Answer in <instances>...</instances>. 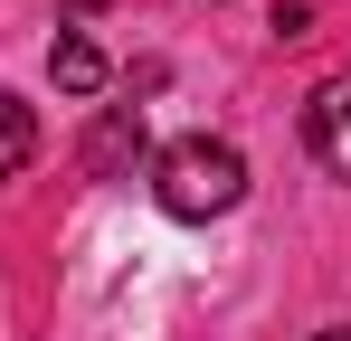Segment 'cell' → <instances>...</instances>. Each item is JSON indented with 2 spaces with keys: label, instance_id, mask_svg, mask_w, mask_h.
I'll return each mask as SVG.
<instances>
[{
  "label": "cell",
  "instance_id": "cell-1",
  "mask_svg": "<svg viewBox=\"0 0 351 341\" xmlns=\"http://www.w3.org/2000/svg\"><path fill=\"white\" fill-rule=\"evenodd\" d=\"M152 199L171 218H228L247 199V152L237 142H209V133H180L171 152L152 162Z\"/></svg>",
  "mask_w": 351,
  "mask_h": 341
},
{
  "label": "cell",
  "instance_id": "cell-2",
  "mask_svg": "<svg viewBox=\"0 0 351 341\" xmlns=\"http://www.w3.org/2000/svg\"><path fill=\"white\" fill-rule=\"evenodd\" d=\"M143 105H105L95 123H86V142H76V162H86V180H133V162H143Z\"/></svg>",
  "mask_w": 351,
  "mask_h": 341
},
{
  "label": "cell",
  "instance_id": "cell-3",
  "mask_svg": "<svg viewBox=\"0 0 351 341\" xmlns=\"http://www.w3.org/2000/svg\"><path fill=\"white\" fill-rule=\"evenodd\" d=\"M304 142H313V162L332 170V180H351V76H332L304 105Z\"/></svg>",
  "mask_w": 351,
  "mask_h": 341
},
{
  "label": "cell",
  "instance_id": "cell-4",
  "mask_svg": "<svg viewBox=\"0 0 351 341\" xmlns=\"http://www.w3.org/2000/svg\"><path fill=\"white\" fill-rule=\"evenodd\" d=\"M29 162H38V105L29 95H0V180H19Z\"/></svg>",
  "mask_w": 351,
  "mask_h": 341
},
{
  "label": "cell",
  "instance_id": "cell-5",
  "mask_svg": "<svg viewBox=\"0 0 351 341\" xmlns=\"http://www.w3.org/2000/svg\"><path fill=\"white\" fill-rule=\"evenodd\" d=\"M48 76H58V95H105V48L95 38H58L48 48Z\"/></svg>",
  "mask_w": 351,
  "mask_h": 341
},
{
  "label": "cell",
  "instance_id": "cell-6",
  "mask_svg": "<svg viewBox=\"0 0 351 341\" xmlns=\"http://www.w3.org/2000/svg\"><path fill=\"white\" fill-rule=\"evenodd\" d=\"M313 341H351V332H342V323H332V332H313Z\"/></svg>",
  "mask_w": 351,
  "mask_h": 341
}]
</instances>
